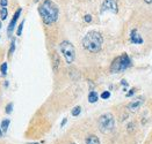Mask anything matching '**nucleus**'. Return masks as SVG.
Returning <instances> with one entry per match:
<instances>
[{
	"mask_svg": "<svg viewBox=\"0 0 152 144\" xmlns=\"http://www.w3.org/2000/svg\"><path fill=\"white\" fill-rule=\"evenodd\" d=\"M130 42H131L132 44H136V45L143 44L144 39H143V37L139 35L137 29H132V30H131V32H130Z\"/></svg>",
	"mask_w": 152,
	"mask_h": 144,
	"instance_id": "8",
	"label": "nucleus"
},
{
	"mask_svg": "<svg viewBox=\"0 0 152 144\" xmlns=\"http://www.w3.org/2000/svg\"><path fill=\"white\" fill-rule=\"evenodd\" d=\"M80 112H81V107L80 106H76V107H73V110H72V115L73 117H78L79 114H80Z\"/></svg>",
	"mask_w": 152,
	"mask_h": 144,
	"instance_id": "16",
	"label": "nucleus"
},
{
	"mask_svg": "<svg viewBox=\"0 0 152 144\" xmlns=\"http://www.w3.org/2000/svg\"><path fill=\"white\" fill-rule=\"evenodd\" d=\"M84 20H85V22L89 23V22L92 21V16H91L89 14H87V15H85V16H84Z\"/></svg>",
	"mask_w": 152,
	"mask_h": 144,
	"instance_id": "21",
	"label": "nucleus"
},
{
	"mask_svg": "<svg viewBox=\"0 0 152 144\" xmlns=\"http://www.w3.org/2000/svg\"><path fill=\"white\" fill-rule=\"evenodd\" d=\"M9 123H11V120H9V119H4V120H2L1 126H0V128H1L2 133H7L8 127H9Z\"/></svg>",
	"mask_w": 152,
	"mask_h": 144,
	"instance_id": "11",
	"label": "nucleus"
},
{
	"mask_svg": "<svg viewBox=\"0 0 152 144\" xmlns=\"http://www.w3.org/2000/svg\"><path fill=\"white\" fill-rule=\"evenodd\" d=\"M70 144H76V143H70Z\"/></svg>",
	"mask_w": 152,
	"mask_h": 144,
	"instance_id": "30",
	"label": "nucleus"
},
{
	"mask_svg": "<svg viewBox=\"0 0 152 144\" xmlns=\"http://www.w3.org/2000/svg\"><path fill=\"white\" fill-rule=\"evenodd\" d=\"M121 83H122V85H128V83L125 82V80H122V82H121Z\"/></svg>",
	"mask_w": 152,
	"mask_h": 144,
	"instance_id": "25",
	"label": "nucleus"
},
{
	"mask_svg": "<svg viewBox=\"0 0 152 144\" xmlns=\"http://www.w3.org/2000/svg\"><path fill=\"white\" fill-rule=\"evenodd\" d=\"M39 13L42 17V21L47 26H50L58 20L59 9L52 0H44L39 6Z\"/></svg>",
	"mask_w": 152,
	"mask_h": 144,
	"instance_id": "1",
	"label": "nucleus"
},
{
	"mask_svg": "<svg viewBox=\"0 0 152 144\" xmlns=\"http://www.w3.org/2000/svg\"><path fill=\"white\" fill-rule=\"evenodd\" d=\"M21 13H22V8H17L16 12L14 13L13 17H12V20H11V22H9V24H8V29H7V34H8V36H11V35L13 34L14 28L16 27V22H17V20H19Z\"/></svg>",
	"mask_w": 152,
	"mask_h": 144,
	"instance_id": "7",
	"label": "nucleus"
},
{
	"mask_svg": "<svg viewBox=\"0 0 152 144\" xmlns=\"http://www.w3.org/2000/svg\"><path fill=\"white\" fill-rule=\"evenodd\" d=\"M97 126H99V129L101 133L103 134H109L111 131L114 130V127H115V119L114 115L111 113H105L102 114L99 120H97Z\"/></svg>",
	"mask_w": 152,
	"mask_h": 144,
	"instance_id": "4",
	"label": "nucleus"
},
{
	"mask_svg": "<svg viewBox=\"0 0 152 144\" xmlns=\"http://www.w3.org/2000/svg\"><path fill=\"white\" fill-rule=\"evenodd\" d=\"M97 99H99V95L95 91H91L88 93V102L89 103H97Z\"/></svg>",
	"mask_w": 152,
	"mask_h": 144,
	"instance_id": "12",
	"label": "nucleus"
},
{
	"mask_svg": "<svg viewBox=\"0 0 152 144\" xmlns=\"http://www.w3.org/2000/svg\"><path fill=\"white\" fill-rule=\"evenodd\" d=\"M0 29H1V20H0Z\"/></svg>",
	"mask_w": 152,
	"mask_h": 144,
	"instance_id": "28",
	"label": "nucleus"
},
{
	"mask_svg": "<svg viewBox=\"0 0 152 144\" xmlns=\"http://www.w3.org/2000/svg\"><path fill=\"white\" fill-rule=\"evenodd\" d=\"M39 1H40V0H35V2H39Z\"/></svg>",
	"mask_w": 152,
	"mask_h": 144,
	"instance_id": "29",
	"label": "nucleus"
},
{
	"mask_svg": "<svg viewBox=\"0 0 152 144\" xmlns=\"http://www.w3.org/2000/svg\"><path fill=\"white\" fill-rule=\"evenodd\" d=\"M2 134H4V133H2V130H1V128H0V138L2 137Z\"/></svg>",
	"mask_w": 152,
	"mask_h": 144,
	"instance_id": "27",
	"label": "nucleus"
},
{
	"mask_svg": "<svg viewBox=\"0 0 152 144\" xmlns=\"http://www.w3.org/2000/svg\"><path fill=\"white\" fill-rule=\"evenodd\" d=\"M102 44H103V37L100 32L95 30L88 31L83 38V46L88 52L97 53L101 50Z\"/></svg>",
	"mask_w": 152,
	"mask_h": 144,
	"instance_id": "2",
	"label": "nucleus"
},
{
	"mask_svg": "<svg viewBox=\"0 0 152 144\" xmlns=\"http://www.w3.org/2000/svg\"><path fill=\"white\" fill-rule=\"evenodd\" d=\"M12 110H13V103H8L7 106H6L5 112H6L7 114H11V113H12Z\"/></svg>",
	"mask_w": 152,
	"mask_h": 144,
	"instance_id": "19",
	"label": "nucleus"
},
{
	"mask_svg": "<svg viewBox=\"0 0 152 144\" xmlns=\"http://www.w3.org/2000/svg\"><path fill=\"white\" fill-rule=\"evenodd\" d=\"M8 16V11H7V7H4L0 9V20H6Z\"/></svg>",
	"mask_w": 152,
	"mask_h": 144,
	"instance_id": "13",
	"label": "nucleus"
},
{
	"mask_svg": "<svg viewBox=\"0 0 152 144\" xmlns=\"http://www.w3.org/2000/svg\"><path fill=\"white\" fill-rule=\"evenodd\" d=\"M146 4H152V0H144Z\"/></svg>",
	"mask_w": 152,
	"mask_h": 144,
	"instance_id": "26",
	"label": "nucleus"
},
{
	"mask_svg": "<svg viewBox=\"0 0 152 144\" xmlns=\"http://www.w3.org/2000/svg\"><path fill=\"white\" fill-rule=\"evenodd\" d=\"M14 51H15V39H13L11 43V46H9V50H8V57H12Z\"/></svg>",
	"mask_w": 152,
	"mask_h": 144,
	"instance_id": "17",
	"label": "nucleus"
},
{
	"mask_svg": "<svg viewBox=\"0 0 152 144\" xmlns=\"http://www.w3.org/2000/svg\"><path fill=\"white\" fill-rule=\"evenodd\" d=\"M109 97H111V91H108V90L107 91H103L101 93V98L102 99H108Z\"/></svg>",
	"mask_w": 152,
	"mask_h": 144,
	"instance_id": "20",
	"label": "nucleus"
},
{
	"mask_svg": "<svg viewBox=\"0 0 152 144\" xmlns=\"http://www.w3.org/2000/svg\"><path fill=\"white\" fill-rule=\"evenodd\" d=\"M58 67H59V58L57 54H54V70L57 72L58 70Z\"/></svg>",
	"mask_w": 152,
	"mask_h": 144,
	"instance_id": "14",
	"label": "nucleus"
},
{
	"mask_svg": "<svg viewBox=\"0 0 152 144\" xmlns=\"http://www.w3.org/2000/svg\"><path fill=\"white\" fill-rule=\"evenodd\" d=\"M143 103H144V99H143V98H137V99H135V100H132V102L129 103L128 110H129L130 112H137L139 108L142 107Z\"/></svg>",
	"mask_w": 152,
	"mask_h": 144,
	"instance_id": "9",
	"label": "nucleus"
},
{
	"mask_svg": "<svg viewBox=\"0 0 152 144\" xmlns=\"http://www.w3.org/2000/svg\"><path fill=\"white\" fill-rule=\"evenodd\" d=\"M7 68H8V64L5 61V62H2V65L0 66V72H1V74L5 76L6 74H7Z\"/></svg>",
	"mask_w": 152,
	"mask_h": 144,
	"instance_id": "15",
	"label": "nucleus"
},
{
	"mask_svg": "<svg viewBox=\"0 0 152 144\" xmlns=\"http://www.w3.org/2000/svg\"><path fill=\"white\" fill-rule=\"evenodd\" d=\"M132 62H131L130 57L127 53H123L113 60L111 65V73H123L128 68H130Z\"/></svg>",
	"mask_w": 152,
	"mask_h": 144,
	"instance_id": "3",
	"label": "nucleus"
},
{
	"mask_svg": "<svg viewBox=\"0 0 152 144\" xmlns=\"http://www.w3.org/2000/svg\"><path fill=\"white\" fill-rule=\"evenodd\" d=\"M59 49H60V52L63 54L65 61L69 65L72 64L74 61V59H76V49H74V46L70 43L69 40H64V42L60 43Z\"/></svg>",
	"mask_w": 152,
	"mask_h": 144,
	"instance_id": "5",
	"label": "nucleus"
},
{
	"mask_svg": "<svg viewBox=\"0 0 152 144\" xmlns=\"http://www.w3.org/2000/svg\"><path fill=\"white\" fill-rule=\"evenodd\" d=\"M7 5H8V0H0V6H1V8L7 7Z\"/></svg>",
	"mask_w": 152,
	"mask_h": 144,
	"instance_id": "22",
	"label": "nucleus"
},
{
	"mask_svg": "<svg viewBox=\"0 0 152 144\" xmlns=\"http://www.w3.org/2000/svg\"><path fill=\"white\" fill-rule=\"evenodd\" d=\"M86 144H100V140L95 135H89L86 137Z\"/></svg>",
	"mask_w": 152,
	"mask_h": 144,
	"instance_id": "10",
	"label": "nucleus"
},
{
	"mask_svg": "<svg viewBox=\"0 0 152 144\" xmlns=\"http://www.w3.org/2000/svg\"><path fill=\"white\" fill-rule=\"evenodd\" d=\"M23 26H25V20L19 24L17 27V30H16V35L17 36H21V34H22V29H23Z\"/></svg>",
	"mask_w": 152,
	"mask_h": 144,
	"instance_id": "18",
	"label": "nucleus"
},
{
	"mask_svg": "<svg viewBox=\"0 0 152 144\" xmlns=\"http://www.w3.org/2000/svg\"><path fill=\"white\" fill-rule=\"evenodd\" d=\"M135 92H136V89H131L130 91L127 93V97H131V96H132V95H134Z\"/></svg>",
	"mask_w": 152,
	"mask_h": 144,
	"instance_id": "23",
	"label": "nucleus"
},
{
	"mask_svg": "<svg viewBox=\"0 0 152 144\" xmlns=\"http://www.w3.org/2000/svg\"><path fill=\"white\" fill-rule=\"evenodd\" d=\"M106 12H111V13L116 14L119 12V4L117 0H105L101 5L100 8V13L103 14Z\"/></svg>",
	"mask_w": 152,
	"mask_h": 144,
	"instance_id": "6",
	"label": "nucleus"
},
{
	"mask_svg": "<svg viewBox=\"0 0 152 144\" xmlns=\"http://www.w3.org/2000/svg\"><path fill=\"white\" fill-rule=\"evenodd\" d=\"M66 122H68V119H66V118H64V119H63V121H62V123H60V127H64Z\"/></svg>",
	"mask_w": 152,
	"mask_h": 144,
	"instance_id": "24",
	"label": "nucleus"
}]
</instances>
